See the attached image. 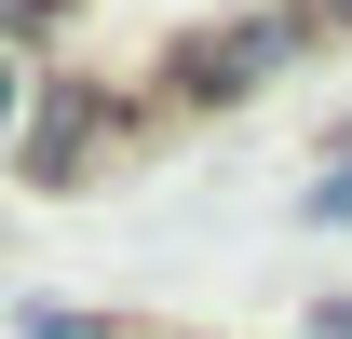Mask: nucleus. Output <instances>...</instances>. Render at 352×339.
Instances as JSON below:
<instances>
[{
	"label": "nucleus",
	"mask_w": 352,
	"mask_h": 339,
	"mask_svg": "<svg viewBox=\"0 0 352 339\" xmlns=\"http://www.w3.org/2000/svg\"><path fill=\"white\" fill-rule=\"evenodd\" d=\"M298 41H311V14H230V28H204V41L176 54V95H244L258 68H285Z\"/></svg>",
	"instance_id": "1"
},
{
	"label": "nucleus",
	"mask_w": 352,
	"mask_h": 339,
	"mask_svg": "<svg viewBox=\"0 0 352 339\" xmlns=\"http://www.w3.org/2000/svg\"><path fill=\"white\" fill-rule=\"evenodd\" d=\"M298 14H311V28H352V0H298Z\"/></svg>",
	"instance_id": "4"
},
{
	"label": "nucleus",
	"mask_w": 352,
	"mask_h": 339,
	"mask_svg": "<svg viewBox=\"0 0 352 339\" xmlns=\"http://www.w3.org/2000/svg\"><path fill=\"white\" fill-rule=\"evenodd\" d=\"M109 150H122V109H95V95H41V109H28V176H41V190L95 176Z\"/></svg>",
	"instance_id": "2"
},
{
	"label": "nucleus",
	"mask_w": 352,
	"mask_h": 339,
	"mask_svg": "<svg viewBox=\"0 0 352 339\" xmlns=\"http://www.w3.org/2000/svg\"><path fill=\"white\" fill-rule=\"evenodd\" d=\"M0 109H14V68H0Z\"/></svg>",
	"instance_id": "6"
},
{
	"label": "nucleus",
	"mask_w": 352,
	"mask_h": 339,
	"mask_svg": "<svg viewBox=\"0 0 352 339\" xmlns=\"http://www.w3.org/2000/svg\"><path fill=\"white\" fill-rule=\"evenodd\" d=\"M311 217H325V231H352V163L325 176V190H311Z\"/></svg>",
	"instance_id": "3"
},
{
	"label": "nucleus",
	"mask_w": 352,
	"mask_h": 339,
	"mask_svg": "<svg viewBox=\"0 0 352 339\" xmlns=\"http://www.w3.org/2000/svg\"><path fill=\"white\" fill-rule=\"evenodd\" d=\"M28 14H41V0H0V28H28Z\"/></svg>",
	"instance_id": "5"
}]
</instances>
